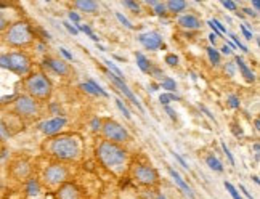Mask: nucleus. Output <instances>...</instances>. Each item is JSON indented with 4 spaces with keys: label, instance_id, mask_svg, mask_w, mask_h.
Segmentation results:
<instances>
[{
    "label": "nucleus",
    "instance_id": "nucleus-1",
    "mask_svg": "<svg viewBox=\"0 0 260 199\" xmlns=\"http://www.w3.org/2000/svg\"><path fill=\"white\" fill-rule=\"evenodd\" d=\"M42 149L58 162H74L81 157V140L73 134H58L45 140Z\"/></svg>",
    "mask_w": 260,
    "mask_h": 199
},
{
    "label": "nucleus",
    "instance_id": "nucleus-2",
    "mask_svg": "<svg viewBox=\"0 0 260 199\" xmlns=\"http://www.w3.org/2000/svg\"><path fill=\"white\" fill-rule=\"evenodd\" d=\"M96 159L109 174L121 178L130 169V156L122 145L109 143V142H100L96 146Z\"/></svg>",
    "mask_w": 260,
    "mask_h": 199
},
{
    "label": "nucleus",
    "instance_id": "nucleus-3",
    "mask_svg": "<svg viewBox=\"0 0 260 199\" xmlns=\"http://www.w3.org/2000/svg\"><path fill=\"white\" fill-rule=\"evenodd\" d=\"M23 88H24V95L34 98L39 103L48 102L50 96L53 93L52 81L47 77V74H44L41 71L29 73L23 79Z\"/></svg>",
    "mask_w": 260,
    "mask_h": 199
},
{
    "label": "nucleus",
    "instance_id": "nucleus-4",
    "mask_svg": "<svg viewBox=\"0 0 260 199\" xmlns=\"http://www.w3.org/2000/svg\"><path fill=\"white\" fill-rule=\"evenodd\" d=\"M34 32L26 21L10 23V26L2 32V41L10 48H26L34 44Z\"/></svg>",
    "mask_w": 260,
    "mask_h": 199
},
{
    "label": "nucleus",
    "instance_id": "nucleus-5",
    "mask_svg": "<svg viewBox=\"0 0 260 199\" xmlns=\"http://www.w3.org/2000/svg\"><path fill=\"white\" fill-rule=\"evenodd\" d=\"M12 113L18 116L23 121H36L42 116V103L36 102L34 98L27 96V95H19L15 98V102L12 103Z\"/></svg>",
    "mask_w": 260,
    "mask_h": 199
},
{
    "label": "nucleus",
    "instance_id": "nucleus-6",
    "mask_svg": "<svg viewBox=\"0 0 260 199\" xmlns=\"http://www.w3.org/2000/svg\"><path fill=\"white\" fill-rule=\"evenodd\" d=\"M69 177H71V169L66 164L52 162L44 169L41 182L44 183V186L50 188V190H58L61 185L69 182Z\"/></svg>",
    "mask_w": 260,
    "mask_h": 199
},
{
    "label": "nucleus",
    "instance_id": "nucleus-7",
    "mask_svg": "<svg viewBox=\"0 0 260 199\" xmlns=\"http://www.w3.org/2000/svg\"><path fill=\"white\" fill-rule=\"evenodd\" d=\"M100 132H102L103 140L109 143L122 145L130 140L127 128L122 127L117 121H114V119H102V122H100Z\"/></svg>",
    "mask_w": 260,
    "mask_h": 199
},
{
    "label": "nucleus",
    "instance_id": "nucleus-8",
    "mask_svg": "<svg viewBox=\"0 0 260 199\" xmlns=\"http://www.w3.org/2000/svg\"><path fill=\"white\" fill-rule=\"evenodd\" d=\"M128 171L132 175V180L140 186L153 188L159 183V172L149 164H134L130 165Z\"/></svg>",
    "mask_w": 260,
    "mask_h": 199
},
{
    "label": "nucleus",
    "instance_id": "nucleus-9",
    "mask_svg": "<svg viewBox=\"0 0 260 199\" xmlns=\"http://www.w3.org/2000/svg\"><path fill=\"white\" fill-rule=\"evenodd\" d=\"M0 64L12 69L18 76H27L31 73V59L23 52H12L0 58Z\"/></svg>",
    "mask_w": 260,
    "mask_h": 199
},
{
    "label": "nucleus",
    "instance_id": "nucleus-10",
    "mask_svg": "<svg viewBox=\"0 0 260 199\" xmlns=\"http://www.w3.org/2000/svg\"><path fill=\"white\" fill-rule=\"evenodd\" d=\"M8 177L16 183H29L32 180V164L26 157H16L8 164Z\"/></svg>",
    "mask_w": 260,
    "mask_h": 199
},
{
    "label": "nucleus",
    "instance_id": "nucleus-11",
    "mask_svg": "<svg viewBox=\"0 0 260 199\" xmlns=\"http://www.w3.org/2000/svg\"><path fill=\"white\" fill-rule=\"evenodd\" d=\"M56 199H85L82 190L77 185L68 182L64 185H61L55 193Z\"/></svg>",
    "mask_w": 260,
    "mask_h": 199
},
{
    "label": "nucleus",
    "instance_id": "nucleus-12",
    "mask_svg": "<svg viewBox=\"0 0 260 199\" xmlns=\"http://www.w3.org/2000/svg\"><path fill=\"white\" fill-rule=\"evenodd\" d=\"M66 124H68L66 117H53V119H48V121L41 124V130L47 137H53V135H58L59 132H61L66 127Z\"/></svg>",
    "mask_w": 260,
    "mask_h": 199
},
{
    "label": "nucleus",
    "instance_id": "nucleus-13",
    "mask_svg": "<svg viewBox=\"0 0 260 199\" xmlns=\"http://www.w3.org/2000/svg\"><path fill=\"white\" fill-rule=\"evenodd\" d=\"M108 76H109V79H111V82H113V84H114V85H116V87L119 88V90H121V92H122V93H124V95H125V96H127L128 100H130V102H132V103H134V105H135V106H137V108L140 109V111L143 113L145 109H143L142 103L138 102V98H137V96L134 95V92L130 90V88H128V87L125 85V82L122 81V79H119V77H117L116 74H113V73H109Z\"/></svg>",
    "mask_w": 260,
    "mask_h": 199
},
{
    "label": "nucleus",
    "instance_id": "nucleus-14",
    "mask_svg": "<svg viewBox=\"0 0 260 199\" xmlns=\"http://www.w3.org/2000/svg\"><path fill=\"white\" fill-rule=\"evenodd\" d=\"M138 41L143 44V47L146 50H157L164 47V42L161 36H159L157 32H146V34H140L138 36Z\"/></svg>",
    "mask_w": 260,
    "mask_h": 199
},
{
    "label": "nucleus",
    "instance_id": "nucleus-15",
    "mask_svg": "<svg viewBox=\"0 0 260 199\" xmlns=\"http://www.w3.org/2000/svg\"><path fill=\"white\" fill-rule=\"evenodd\" d=\"M45 63L53 69V71L56 73V74H59V76H64V77H68V76H71L73 73H74V69L69 66L66 61H63V59H55V58H47L45 59Z\"/></svg>",
    "mask_w": 260,
    "mask_h": 199
},
{
    "label": "nucleus",
    "instance_id": "nucleus-16",
    "mask_svg": "<svg viewBox=\"0 0 260 199\" xmlns=\"http://www.w3.org/2000/svg\"><path fill=\"white\" fill-rule=\"evenodd\" d=\"M178 26L186 31H196V29L201 27V19L193 13H185L178 18Z\"/></svg>",
    "mask_w": 260,
    "mask_h": 199
},
{
    "label": "nucleus",
    "instance_id": "nucleus-17",
    "mask_svg": "<svg viewBox=\"0 0 260 199\" xmlns=\"http://www.w3.org/2000/svg\"><path fill=\"white\" fill-rule=\"evenodd\" d=\"M73 7H76L79 12H85V13H98L100 5L98 2H93V0H77V2H73Z\"/></svg>",
    "mask_w": 260,
    "mask_h": 199
},
{
    "label": "nucleus",
    "instance_id": "nucleus-18",
    "mask_svg": "<svg viewBox=\"0 0 260 199\" xmlns=\"http://www.w3.org/2000/svg\"><path fill=\"white\" fill-rule=\"evenodd\" d=\"M164 5H166V12L169 13H182L188 7V4L183 2V0H169Z\"/></svg>",
    "mask_w": 260,
    "mask_h": 199
},
{
    "label": "nucleus",
    "instance_id": "nucleus-19",
    "mask_svg": "<svg viewBox=\"0 0 260 199\" xmlns=\"http://www.w3.org/2000/svg\"><path fill=\"white\" fill-rule=\"evenodd\" d=\"M235 59H236V66L239 68V71H241V74L244 76L246 81H247V82H254V81H255V76L252 74L251 69H249V68L246 66V63L243 61V58L236 56Z\"/></svg>",
    "mask_w": 260,
    "mask_h": 199
},
{
    "label": "nucleus",
    "instance_id": "nucleus-20",
    "mask_svg": "<svg viewBox=\"0 0 260 199\" xmlns=\"http://www.w3.org/2000/svg\"><path fill=\"white\" fill-rule=\"evenodd\" d=\"M169 174H171V177L174 178V182L178 185V188H182V190L189 196V197H193V193H191V188H189L186 183H185V180H183V178L182 177H180L178 175V172H175L174 171V169H169Z\"/></svg>",
    "mask_w": 260,
    "mask_h": 199
},
{
    "label": "nucleus",
    "instance_id": "nucleus-21",
    "mask_svg": "<svg viewBox=\"0 0 260 199\" xmlns=\"http://www.w3.org/2000/svg\"><path fill=\"white\" fill-rule=\"evenodd\" d=\"M135 58H137V64L140 66V69H142L143 73H149L151 71V64H149V61L146 59V56L143 53H135Z\"/></svg>",
    "mask_w": 260,
    "mask_h": 199
},
{
    "label": "nucleus",
    "instance_id": "nucleus-22",
    "mask_svg": "<svg viewBox=\"0 0 260 199\" xmlns=\"http://www.w3.org/2000/svg\"><path fill=\"white\" fill-rule=\"evenodd\" d=\"M206 162H207V165L212 169V171H217V172H222L223 171V165H222V162L218 161V159L215 157V156H207L206 157Z\"/></svg>",
    "mask_w": 260,
    "mask_h": 199
},
{
    "label": "nucleus",
    "instance_id": "nucleus-23",
    "mask_svg": "<svg viewBox=\"0 0 260 199\" xmlns=\"http://www.w3.org/2000/svg\"><path fill=\"white\" fill-rule=\"evenodd\" d=\"M207 53H209V58H211L212 64H214V66H217V64L220 63V55H218L217 50H215V48H212V47H209V48H207Z\"/></svg>",
    "mask_w": 260,
    "mask_h": 199
},
{
    "label": "nucleus",
    "instance_id": "nucleus-24",
    "mask_svg": "<svg viewBox=\"0 0 260 199\" xmlns=\"http://www.w3.org/2000/svg\"><path fill=\"white\" fill-rule=\"evenodd\" d=\"M105 63H106V66H108L109 69H111L113 73H116V76H117L119 79H122V81H124V74H122V71H121V69H119V68L111 61V59H106Z\"/></svg>",
    "mask_w": 260,
    "mask_h": 199
},
{
    "label": "nucleus",
    "instance_id": "nucleus-25",
    "mask_svg": "<svg viewBox=\"0 0 260 199\" xmlns=\"http://www.w3.org/2000/svg\"><path fill=\"white\" fill-rule=\"evenodd\" d=\"M162 88H166V90H169V92H175V88H177V84L172 81V79H169V77H166L164 81H162Z\"/></svg>",
    "mask_w": 260,
    "mask_h": 199
},
{
    "label": "nucleus",
    "instance_id": "nucleus-26",
    "mask_svg": "<svg viewBox=\"0 0 260 199\" xmlns=\"http://www.w3.org/2000/svg\"><path fill=\"white\" fill-rule=\"evenodd\" d=\"M76 29H77V31H82V32H85V34H88V37H92V39H93V41H95V42L98 41V37H96V36H95V34H93L92 31H90V27H88V26H82V24H77V27H76Z\"/></svg>",
    "mask_w": 260,
    "mask_h": 199
},
{
    "label": "nucleus",
    "instance_id": "nucleus-27",
    "mask_svg": "<svg viewBox=\"0 0 260 199\" xmlns=\"http://www.w3.org/2000/svg\"><path fill=\"white\" fill-rule=\"evenodd\" d=\"M225 188H226V190L230 191V194H232L235 199H241V196H239V193H238V190H236V188L232 185V183H230V182H225Z\"/></svg>",
    "mask_w": 260,
    "mask_h": 199
},
{
    "label": "nucleus",
    "instance_id": "nucleus-28",
    "mask_svg": "<svg viewBox=\"0 0 260 199\" xmlns=\"http://www.w3.org/2000/svg\"><path fill=\"white\" fill-rule=\"evenodd\" d=\"M81 88H84V90L87 92V93H90V95H93V96H98V93H96V90L95 88L90 85L88 82L87 84H81Z\"/></svg>",
    "mask_w": 260,
    "mask_h": 199
},
{
    "label": "nucleus",
    "instance_id": "nucleus-29",
    "mask_svg": "<svg viewBox=\"0 0 260 199\" xmlns=\"http://www.w3.org/2000/svg\"><path fill=\"white\" fill-rule=\"evenodd\" d=\"M88 84H90V85H92V87L95 88V90H96V93H100V95H103V96H108V93H106V92L103 90V88H102V87H100V85H98V84H96L95 81H92V79H90V81H88Z\"/></svg>",
    "mask_w": 260,
    "mask_h": 199
},
{
    "label": "nucleus",
    "instance_id": "nucleus-30",
    "mask_svg": "<svg viewBox=\"0 0 260 199\" xmlns=\"http://www.w3.org/2000/svg\"><path fill=\"white\" fill-rule=\"evenodd\" d=\"M116 105H117V108L121 109V111L124 113V116H125L127 119H130V117H132V116H130V113H128V109H127V108H125V106L122 105V102H121V100H119V98L116 100Z\"/></svg>",
    "mask_w": 260,
    "mask_h": 199
},
{
    "label": "nucleus",
    "instance_id": "nucleus-31",
    "mask_svg": "<svg viewBox=\"0 0 260 199\" xmlns=\"http://www.w3.org/2000/svg\"><path fill=\"white\" fill-rule=\"evenodd\" d=\"M116 18H117L119 21H121V23H122V24H124L125 27H128V29H134V26L128 23V19H127V18H124V16L121 15V13H116Z\"/></svg>",
    "mask_w": 260,
    "mask_h": 199
},
{
    "label": "nucleus",
    "instance_id": "nucleus-32",
    "mask_svg": "<svg viewBox=\"0 0 260 199\" xmlns=\"http://www.w3.org/2000/svg\"><path fill=\"white\" fill-rule=\"evenodd\" d=\"M10 26V23H8V19L4 16V15H0V32H4L5 29Z\"/></svg>",
    "mask_w": 260,
    "mask_h": 199
},
{
    "label": "nucleus",
    "instance_id": "nucleus-33",
    "mask_svg": "<svg viewBox=\"0 0 260 199\" xmlns=\"http://www.w3.org/2000/svg\"><path fill=\"white\" fill-rule=\"evenodd\" d=\"M166 63H169L171 66H177L178 58H177L175 55H167V56H166Z\"/></svg>",
    "mask_w": 260,
    "mask_h": 199
},
{
    "label": "nucleus",
    "instance_id": "nucleus-34",
    "mask_svg": "<svg viewBox=\"0 0 260 199\" xmlns=\"http://www.w3.org/2000/svg\"><path fill=\"white\" fill-rule=\"evenodd\" d=\"M63 26H64V27H66V29H68V31H69V32H71L73 36H77V34H79V31H77V29H76L74 26H71V24H69L68 21H64V23H63Z\"/></svg>",
    "mask_w": 260,
    "mask_h": 199
},
{
    "label": "nucleus",
    "instance_id": "nucleus-35",
    "mask_svg": "<svg viewBox=\"0 0 260 199\" xmlns=\"http://www.w3.org/2000/svg\"><path fill=\"white\" fill-rule=\"evenodd\" d=\"M230 37H232V39H233V41H235L236 47H239V48H241V50H243V52H247V48H246V45H243L241 42H239V39H238L236 36H233V34H230Z\"/></svg>",
    "mask_w": 260,
    "mask_h": 199
},
{
    "label": "nucleus",
    "instance_id": "nucleus-36",
    "mask_svg": "<svg viewBox=\"0 0 260 199\" xmlns=\"http://www.w3.org/2000/svg\"><path fill=\"white\" fill-rule=\"evenodd\" d=\"M212 24H214V26H215V27L218 29V32H220V34H226V29L223 27V24H220V23L217 21V19H214V21H212Z\"/></svg>",
    "mask_w": 260,
    "mask_h": 199
},
{
    "label": "nucleus",
    "instance_id": "nucleus-37",
    "mask_svg": "<svg viewBox=\"0 0 260 199\" xmlns=\"http://www.w3.org/2000/svg\"><path fill=\"white\" fill-rule=\"evenodd\" d=\"M222 148H223V151H225V154L228 156V159H230V162H232V164H235V157H233V154H232V153H230V149L226 148V145H225V143H222Z\"/></svg>",
    "mask_w": 260,
    "mask_h": 199
},
{
    "label": "nucleus",
    "instance_id": "nucleus-38",
    "mask_svg": "<svg viewBox=\"0 0 260 199\" xmlns=\"http://www.w3.org/2000/svg\"><path fill=\"white\" fill-rule=\"evenodd\" d=\"M228 100H230V106H232V108H239V102H238V96L232 95V96H230Z\"/></svg>",
    "mask_w": 260,
    "mask_h": 199
},
{
    "label": "nucleus",
    "instance_id": "nucleus-39",
    "mask_svg": "<svg viewBox=\"0 0 260 199\" xmlns=\"http://www.w3.org/2000/svg\"><path fill=\"white\" fill-rule=\"evenodd\" d=\"M222 5L228 10H233V12H236V8H238L235 2H222Z\"/></svg>",
    "mask_w": 260,
    "mask_h": 199
},
{
    "label": "nucleus",
    "instance_id": "nucleus-40",
    "mask_svg": "<svg viewBox=\"0 0 260 199\" xmlns=\"http://www.w3.org/2000/svg\"><path fill=\"white\" fill-rule=\"evenodd\" d=\"M241 31H243V34H244L246 39H252V32L249 31V29H247L246 26H241Z\"/></svg>",
    "mask_w": 260,
    "mask_h": 199
},
{
    "label": "nucleus",
    "instance_id": "nucleus-41",
    "mask_svg": "<svg viewBox=\"0 0 260 199\" xmlns=\"http://www.w3.org/2000/svg\"><path fill=\"white\" fill-rule=\"evenodd\" d=\"M69 19H73L74 23H79V19L81 18H79V15L76 12H69Z\"/></svg>",
    "mask_w": 260,
    "mask_h": 199
},
{
    "label": "nucleus",
    "instance_id": "nucleus-42",
    "mask_svg": "<svg viewBox=\"0 0 260 199\" xmlns=\"http://www.w3.org/2000/svg\"><path fill=\"white\" fill-rule=\"evenodd\" d=\"M243 12H246V15H249V16H257V12H254L251 8H243Z\"/></svg>",
    "mask_w": 260,
    "mask_h": 199
},
{
    "label": "nucleus",
    "instance_id": "nucleus-43",
    "mask_svg": "<svg viewBox=\"0 0 260 199\" xmlns=\"http://www.w3.org/2000/svg\"><path fill=\"white\" fill-rule=\"evenodd\" d=\"M174 156H175V157L178 159V161H180V164H182V165H183L185 169H188V164L185 162V159H183V157H180V156H178L177 153H174Z\"/></svg>",
    "mask_w": 260,
    "mask_h": 199
},
{
    "label": "nucleus",
    "instance_id": "nucleus-44",
    "mask_svg": "<svg viewBox=\"0 0 260 199\" xmlns=\"http://www.w3.org/2000/svg\"><path fill=\"white\" fill-rule=\"evenodd\" d=\"M207 24H209V26H211V29H212V31H214V32H212L214 36H222V34H220V32H218V29H217V27H215V26L212 24V21H209Z\"/></svg>",
    "mask_w": 260,
    "mask_h": 199
},
{
    "label": "nucleus",
    "instance_id": "nucleus-45",
    "mask_svg": "<svg viewBox=\"0 0 260 199\" xmlns=\"http://www.w3.org/2000/svg\"><path fill=\"white\" fill-rule=\"evenodd\" d=\"M124 5H125V7H128V8L138 10V4H135V2H124Z\"/></svg>",
    "mask_w": 260,
    "mask_h": 199
},
{
    "label": "nucleus",
    "instance_id": "nucleus-46",
    "mask_svg": "<svg viewBox=\"0 0 260 199\" xmlns=\"http://www.w3.org/2000/svg\"><path fill=\"white\" fill-rule=\"evenodd\" d=\"M166 111L169 113V116H171L172 119H177V116H175V113H174V109H172V108H169V106H166Z\"/></svg>",
    "mask_w": 260,
    "mask_h": 199
},
{
    "label": "nucleus",
    "instance_id": "nucleus-47",
    "mask_svg": "<svg viewBox=\"0 0 260 199\" xmlns=\"http://www.w3.org/2000/svg\"><path fill=\"white\" fill-rule=\"evenodd\" d=\"M59 50H61V53H63V55H64V56H66L68 59H73V55H71V53H69V52H68V50H66V48H59Z\"/></svg>",
    "mask_w": 260,
    "mask_h": 199
},
{
    "label": "nucleus",
    "instance_id": "nucleus-48",
    "mask_svg": "<svg viewBox=\"0 0 260 199\" xmlns=\"http://www.w3.org/2000/svg\"><path fill=\"white\" fill-rule=\"evenodd\" d=\"M222 52H223L225 55H232V48H230L228 45H223V47H222Z\"/></svg>",
    "mask_w": 260,
    "mask_h": 199
},
{
    "label": "nucleus",
    "instance_id": "nucleus-49",
    "mask_svg": "<svg viewBox=\"0 0 260 199\" xmlns=\"http://www.w3.org/2000/svg\"><path fill=\"white\" fill-rule=\"evenodd\" d=\"M169 100H171V96H169V95H162V96H161V103L167 105V103H169Z\"/></svg>",
    "mask_w": 260,
    "mask_h": 199
},
{
    "label": "nucleus",
    "instance_id": "nucleus-50",
    "mask_svg": "<svg viewBox=\"0 0 260 199\" xmlns=\"http://www.w3.org/2000/svg\"><path fill=\"white\" fill-rule=\"evenodd\" d=\"M239 190H241V191H243V193H244V194H246V196H247L249 199H252V196H251V194H249V193H247V190H246V188H244L243 185H241V186H239Z\"/></svg>",
    "mask_w": 260,
    "mask_h": 199
},
{
    "label": "nucleus",
    "instance_id": "nucleus-51",
    "mask_svg": "<svg viewBox=\"0 0 260 199\" xmlns=\"http://www.w3.org/2000/svg\"><path fill=\"white\" fill-rule=\"evenodd\" d=\"M252 5H254V8H255V10H258V8H260V2H258V0H255V2H254Z\"/></svg>",
    "mask_w": 260,
    "mask_h": 199
},
{
    "label": "nucleus",
    "instance_id": "nucleus-52",
    "mask_svg": "<svg viewBox=\"0 0 260 199\" xmlns=\"http://www.w3.org/2000/svg\"><path fill=\"white\" fill-rule=\"evenodd\" d=\"M209 37H211V42H212V44H215V36H214V34H211Z\"/></svg>",
    "mask_w": 260,
    "mask_h": 199
},
{
    "label": "nucleus",
    "instance_id": "nucleus-53",
    "mask_svg": "<svg viewBox=\"0 0 260 199\" xmlns=\"http://www.w3.org/2000/svg\"><path fill=\"white\" fill-rule=\"evenodd\" d=\"M258 125H260V122H258V119H255V128H257V130H258V128H260Z\"/></svg>",
    "mask_w": 260,
    "mask_h": 199
}]
</instances>
